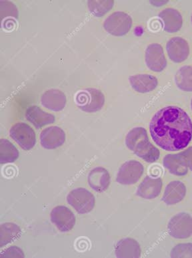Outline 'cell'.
Returning <instances> with one entry per match:
<instances>
[{
    "label": "cell",
    "instance_id": "6da1fadb",
    "mask_svg": "<svg viewBox=\"0 0 192 258\" xmlns=\"http://www.w3.org/2000/svg\"><path fill=\"white\" fill-rule=\"evenodd\" d=\"M150 131L153 140L163 150L180 151L191 142L192 122L181 108L166 106L153 116Z\"/></svg>",
    "mask_w": 192,
    "mask_h": 258
},
{
    "label": "cell",
    "instance_id": "7a4b0ae2",
    "mask_svg": "<svg viewBox=\"0 0 192 258\" xmlns=\"http://www.w3.org/2000/svg\"><path fill=\"white\" fill-rule=\"evenodd\" d=\"M126 145L147 163H154L160 157V151L150 143L148 133L144 128H132L126 135Z\"/></svg>",
    "mask_w": 192,
    "mask_h": 258
},
{
    "label": "cell",
    "instance_id": "3957f363",
    "mask_svg": "<svg viewBox=\"0 0 192 258\" xmlns=\"http://www.w3.org/2000/svg\"><path fill=\"white\" fill-rule=\"evenodd\" d=\"M75 101L79 109L82 111L95 112L103 108L105 104V96L100 90L87 89L77 93Z\"/></svg>",
    "mask_w": 192,
    "mask_h": 258
},
{
    "label": "cell",
    "instance_id": "277c9868",
    "mask_svg": "<svg viewBox=\"0 0 192 258\" xmlns=\"http://www.w3.org/2000/svg\"><path fill=\"white\" fill-rule=\"evenodd\" d=\"M67 202L79 214H85L92 211L95 199L93 195L84 188H77L69 192Z\"/></svg>",
    "mask_w": 192,
    "mask_h": 258
},
{
    "label": "cell",
    "instance_id": "5b68a950",
    "mask_svg": "<svg viewBox=\"0 0 192 258\" xmlns=\"http://www.w3.org/2000/svg\"><path fill=\"white\" fill-rule=\"evenodd\" d=\"M132 26V19L128 14L116 12L106 18L104 24L106 31L115 36L127 34Z\"/></svg>",
    "mask_w": 192,
    "mask_h": 258
},
{
    "label": "cell",
    "instance_id": "8992f818",
    "mask_svg": "<svg viewBox=\"0 0 192 258\" xmlns=\"http://www.w3.org/2000/svg\"><path fill=\"white\" fill-rule=\"evenodd\" d=\"M10 137L25 151L31 150L36 143L34 129L24 122L14 124L10 131Z\"/></svg>",
    "mask_w": 192,
    "mask_h": 258
},
{
    "label": "cell",
    "instance_id": "52a82bcc",
    "mask_svg": "<svg viewBox=\"0 0 192 258\" xmlns=\"http://www.w3.org/2000/svg\"><path fill=\"white\" fill-rule=\"evenodd\" d=\"M167 230L171 237L186 239L192 235V218L186 213L175 215L169 222Z\"/></svg>",
    "mask_w": 192,
    "mask_h": 258
},
{
    "label": "cell",
    "instance_id": "ba28073f",
    "mask_svg": "<svg viewBox=\"0 0 192 258\" xmlns=\"http://www.w3.org/2000/svg\"><path fill=\"white\" fill-rule=\"evenodd\" d=\"M144 168L139 161H126L118 172L116 181L122 185H134L140 180L144 173Z\"/></svg>",
    "mask_w": 192,
    "mask_h": 258
},
{
    "label": "cell",
    "instance_id": "9c48e42d",
    "mask_svg": "<svg viewBox=\"0 0 192 258\" xmlns=\"http://www.w3.org/2000/svg\"><path fill=\"white\" fill-rule=\"evenodd\" d=\"M51 222L61 232H68L75 226V215L67 207L60 206L53 209L50 214Z\"/></svg>",
    "mask_w": 192,
    "mask_h": 258
},
{
    "label": "cell",
    "instance_id": "30bf717a",
    "mask_svg": "<svg viewBox=\"0 0 192 258\" xmlns=\"http://www.w3.org/2000/svg\"><path fill=\"white\" fill-rule=\"evenodd\" d=\"M145 60L148 69L156 73H160L167 67V60L162 46L156 43L149 45L146 50Z\"/></svg>",
    "mask_w": 192,
    "mask_h": 258
},
{
    "label": "cell",
    "instance_id": "8fae6325",
    "mask_svg": "<svg viewBox=\"0 0 192 258\" xmlns=\"http://www.w3.org/2000/svg\"><path fill=\"white\" fill-rule=\"evenodd\" d=\"M166 50L169 58L175 63L187 60L189 54L188 43L181 37L171 38L167 43Z\"/></svg>",
    "mask_w": 192,
    "mask_h": 258
},
{
    "label": "cell",
    "instance_id": "7c38bea8",
    "mask_svg": "<svg viewBox=\"0 0 192 258\" xmlns=\"http://www.w3.org/2000/svg\"><path fill=\"white\" fill-rule=\"evenodd\" d=\"M65 141V133L57 126L45 128L40 134V143L44 148L54 149L62 146Z\"/></svg>",
    "mask_w": 192,
    "mask_h": 258
},
{
    "label": "cell",
    "instance_id": "4fadbf2b",
    "mask_svg": "<svg viewBox=\"0 0 192 258\" xmlns=\"http://www.w3.org/2000/svg\"><path fill=\"white\" fill-rule=\"evenodd\" d=\"M41 102L45 108L54 112L62 110L66 105V96L58 89H50L41 97Z\"/></svg>",
    "mask_w": 192,
    "mask_h": 258
},
{
    "label": "cell",
    "instance_id": "5bb4252c",
    "mask_svg": "<svg viewBox=\"0 0 192 258\" xmlns=\"http://www.w3.org/2000/svg\"><path fill=\"white\" fill-rule=\"evenodd\" d=\"M87 180L91 189L98 193H102L109 187L111 178L107 170L103 167H98L89 172Z\"/></svg>",
    "mask_w": 192,
    "mask_h": 258
},
{
    "label": "cell",
    "instance_id": "9a60e30c",
    "mask_svg": "<svg viewBox=\"0 0 192 258\" xmlns=\"http://www.w3.org/2000/svg\"><path fill=\"white\" fill-rule=\"evenodd\" d=\"M129 81L134 91L142 94L150 93L156 89L158 85L156 77L148 74L131 76Z\"/></svg>",
    "mask_w": 192,
    "mask_h": 258
},
{
    "label": "cell",
    "instance_id": "2e32d148",
    "mask_svg": "<svg viewBox=\"0 0 192 258\" xmlns=\"http://www.w3.org/2000/svg\"><path fill=\"white\" fill-rule=\"evenodd\" d=\"M162 185V181L160 178H152L147 176L139 185L136 195L146 200H152L160 194Z\"/></svg>",
    "mask_w": 192,
    "mask_h": 258
},
{
    "label": "cell",
    "instance_id": "e0dca14e",
    "mask_svg": "<svg viewBox=\"0 0 192 258\" xmlns=\"http://www.w3.org/2000/svg\"><path fill=\"white\" fill-rule=\"evenodd\" d=\"M26 117L28 121L34 124L38 129L44 126L54 123L56 118L55 116L48 112H45L38 106H32L27 108L26 111Z\"/></svg>",
    "mask_w": 192,
    "mask_h": 258
},
{
    "label": "cell",
    "instance_id": "ac0fdd59",
    "mask_svg": "<svg viewBox=\"0 0 192 258\" xmlns=\"http://www.w3.org/2000/svg\"><path fill=\"white\" fill-rule=\"evenodd\" d=\"M159 17L162 20L165 32L175 33L182 27V16L177 10L166 8L159 14Z\"/></svg>",
    "mask_w": 192,
    "mask_h": 258
},
{
    "label": "cell",
    "instance_id": "d6986e66",
    "mask_svg": "<svg viewBox=\"0 0 192 258\" xmlns=\"http://www.w3.org/2000/svg\"><path fill=\"white\" fill-rule=\"evenodd\" d=\"M185 194H186V187L182 182L172 181L165 187L162 200L168 206L175 205L181 202L184 199Z\"/></svg>",
    "mask_w": 192,
    "mask_h": 258
},
{
    "label": "cell",
    "instance_id": "ffe728a7",
    "mask_svg": "<svg viewBox=\"0 0 192 258\" xmlns=\"http://www.w3.org/2000/svg\"><path fill=\"white\" fill-rule=\"evenodd\" d=\"M163 164L171 174L175 175H185L188 172V167L181 153L166 155L163 158Z\"/></svg>",
    "mask_w": 192,
    "mask_h": 258
},
{
    "label": "cell",
    "instance_id": "44dd1931",
    "mask_svg": "<svg viewBox=\"0 0 192 258\" xmlns=\"http://www.w3.org/2000/svg\"><path fill=\"white\" fill-rule=\"evenodd\" d=\"M115 252L118 257H140V245L132 238L122 239L116 245Z\"/></svg>",
    "mask_w": 192,
    "mask_h": 258
},
{
    "label": "cell",
    "instance_id": "7402d4cb",
    "mask_svg": "<svg viewBox=\"0 0 192 258\" xmlns=\"http://www.w3.org/2000/svg\"><path fill=\"white\" fill-rule=\"evenodd\" d=\"M19 157V151L8 139L0 140V163H12Z\"/></svg>",
    "mask_w": 192,
    "mask_h": 258
},
{
    "label": "cell",
    "instance_id": "603a6c76",
    "mask_svg": "<svg viewBox=\"0 0 192 258\" xmlns=\"http://www.w3.org/2000/svg\"><path fill=\"white\" fill-rule=\"evenodd\" d=\"M21 234L20 227L13 223H5L2 224L0 231V247L12 242L17 239Z\"/></svg>",
    "mask_w": 192,
    "mask_h": 258
},
{
    "label": "cell",
    "instance_id": "cb8c5ba5",
    "mask_svg": "<svg viewBox=\"0 0 192 258\" xmlns=\"http://www.w3.org/2000/svg\"><path fill=\"white\" fill-rule=\"evenodd\" d=\"M175 82L181 91L192 92V67L184 66L180 68L175 76Z\"/></svg>",
    "mask_w": 192,
    "mask_h": 258
},
{
    "label": "cell",
    "instance_id": "d4e9b609",
    "mask_svg": "<svg viewBox=\"0 0 192 258\" xmlns=\"http://www.w3.org/2000/svg\"><path fill=\"white\" fill-rule=\"evenodd\" d=\"M114 2L109 1H89L87 2L89 12L95 17H102L110 11L114 7Z\"/></svg>",
    "mask_w": 192,
    "mask_h": 258
},
{
    "label": "cell",
    "instance_id": "484cf974",
    "mask_svg": "<svg viewBox=\"0 0 192 258\" xmlns=\"http://www.w3.org/2000/svg\"><path fill=\"white\" fill-rule=\"evenodd\" d=\"M171 257H192V243H180L171 251Z\"/></svg>",
    "mask_w": 192,
    "mask_h": 258
},
{
    "label": "cell",
    "instance_id": "4316f807",
    "mask_svg": "<svg viewBox=\"0 0 192 258\" xmlns=\"http://www.w3.org/2000/svg\"><path fill=\"white\" fill-rule=\"evenodd\" d=\"M0 14L2 18L7 16L16 18L18 17L17 8L13 3L10 2H0Z\"/></svg>",
    "mask_w": 192,
    "mask_h": 258
},
{
    "label": "cell",
    "instance_id": "83f0119b",
    "mask_svg": "<svg viewBox=\"0 0 192 258\" xmlns=\"http://www.w3.org/2000/svg\"><path fill=\"white\" fill-rule=\"evenodd\" d=\"M1 256L4 257H24L23 251L20 247L17 246H12L9 247L2 253Z\"/></svg>",
    "mask_w": 192,
    "mask_h": 258
},
{
    "label": "cell",
    "instance_id": "f1b7e54d",
    "mask_svg": "<svg viewBox=\"0 0 192 258\" xmlns=\"http://www.w3.org/2000/svg\"><path fill=\"white\" fill-rule=\"evenodd\" d=\"M181 155L186 162L187 167L192 171V147H189L186 150L181 152Z\"/></svg>",
    "mask_w": 192,
    "mask_h": 258
},
{
    "label": "cell",
    "instance_id": "f546056e",
    "mask_svg": "<svg viewBox=\"0 0 192 258\" xmlns=\"http://www.w3.org/2000/svg\"><path fill=\"white\" fill-rule=\"evenodd\" d=\"M191 110H192V98H191Z\"/></svg>",
    "mask_w": 192,
    "mask_h": 258
},
{
    "label": "cell",
    "instance_id": "4dcf8cb0",
    "mask_svg": "<svg viewBox=\"0 0 192 258\" xmlns=\"http://www.w3.org/2000/svg\"><path fill=\"white\" fill-rule=\"evenodd\" d=\"M191 23H192V15H191Z\"/></svg>",
    "mask_w": 192,
    "mask_h": 258
}]
</instances>
